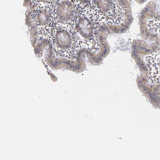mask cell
I'll return each instance as SVG.
<instances>
[{
  "instance_id": "cell-1",
  "label": "cell",
  "mask_w": 160,
  "mask_h": 160,
  "mask_svg": "<svg viewBox=\"0 0 160 160\" xmlns=\"http://www.w3.org/2000/svg\"><path fill=\"white\" fill-rule=\"evenodd\" d=\"M38 45L45 51V59L50 67L53 68L66 67L73 72L80 73L86 68L85 63V57L82 54L78 53L75 61L69 60L66 58H55L53 55V47L51 42L44 39Z\"/></svg>"
},
{
  "instance_id": "cell-2",
  "label": "cell",
  "mask_w": 160,
  "mask_h": 160,
  "mask_svg": "<svg viewBox=\"0 0 160 160\" xmlns=\"http://www.w3.org/2000/svg\"><path fill=\"white\" fill-rule=\"evenodd\" d=\"M138 88L153 106L160 109V82L155 85L143 84Z\"/></svg>"
},
{
  "instance_id": "cell-3",
  "label": "cell",
  "mask_w": 160,
  "mask_h": 160,
  "mask_svg": "<svg viewBox=\"0 0 160 160\" xmlns=\"http://www.w3.org/2000/svg\"><path fill=\"white\" fill-rule=\"evenodd\" d=\"M24 6L27 8V10L25 13L26 24L28 26L30 32L31 44L32 47L34 48L37 39V29L31 19V15L33 10V4L31 0H24Z\"/></svg>"
},
{
  "instance_id": "cell-4",
  "label": "cell",
  "mask_w": 160,
  "mask_h": 160,
  "mask_svg": "<svg viewBox=\"0 0 160 160\" xmlns=\"http://www.w3.org/2000/svg\"><path fill=\"white\" fill-rule=\"evenodd\" d=\"M75 9L73 4L68 1H63L58 4L56 9L58 19L62 22H67L74 16Z\"/></svg>"
},
{
  "instance_id": "cell-5",
  "label": "cell",
  "mask_w": 160,
  "mask_h": 160,
  "mask_svg": "<svg viewBox=\"0 0 160 160\" xmlns=\"http://www.w3.org/2000/svg\"><path fill=\"white\" fill-rule=\"evenodd\" d=\"M76 27L78 32L84 38H90L94 34V27L90 20L88 18L82 17L77 21Z\"/></svg>"
},
{
  "instance_id": "cell-6",
  "label": "cell",
  "mask_w": 160,
  "mask_h": 160,
  "mask_svg": "<svg viewBox=\"0 0 160 160\" xmlns=\"http://www.w3.org/2000/svg\"><path fill=\"white\" fill-rule=\"evenodd\" d=\"M55 39L58 46L62 49H67L72 45V36L67 30L64 29L57 30Z\"/></svg>"
},
{
  "instance_id": "cell-7",
  "label": "cell",
  "mask_w": 160,
  "mask_h": 160,
  "mask_svg": "<svg viewBox=\"0 0 160 160\" xmlns=\"http://www.w3.org/2000/svg\"><path fill=\"white\" fill-rule=\"evenodd\" d=\"M37 22L40 25H47L49 23L51 16L49 12L46 10H40L37 14Z\"/></svg>"
},
{
  "instance_id": "cell-8",
  "label": "cell",
  "mask_w": 160,
  "mask_h": 160,
  "mask_svg": "<svg viewBox=\"0 0 160 160\" xmlns=\"http://www.w3.org/2000/svg\"><path fill=\"white\" fill-rule=\"evenodd\" d=\"M96 4L100 11L103 13L109 12L112 7L111 0H95Z\"/></svg>"
},
{
  "instance_id": "cell-9",
  "label": "cell",
  "mask_w": 160,
  "mask_h": 160,
  "mask_svg": "<svg viewBox=\"0 0 160 160\" xmlns=\"http://www.w3.org/2000/svg\"><path fill=\"white\" fill-rule=\"evenodd\" d=\"M156 65L158 70L160 72V57L159 58L158 60L157 63H156Z\"/></svg>"
},
{
  "instance_id": "cell-10",
  "label": "cell",
  "mask_w": 160,
  "mask_h": 160,
  "mask_svg": "<svg viewBox=\"0 0 160 160\" xmlns=\"http://www.w3.org/2000/svg\"><path fill=\"white\" fill-rule=\"evenodd\" d=\"M79 2H81L83 3H89L90 1V0H78Z\"/></svg>"
},
{
  "instance_id": "cell-11",
  "label": "cell",
  "mask_w": 160,
  "mask_h": 160,
  "mask_svg": "<svg viewBox=\"0 0 160 160\" xmlns=\"http://www.w3.org/2000/svg\"><path fill=\"white\" fill-rule=\"evenodd\" d=\"M37 1L39 2H45L46 0H37Z\"/></svg>"
}]
</instances>
